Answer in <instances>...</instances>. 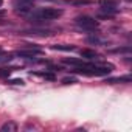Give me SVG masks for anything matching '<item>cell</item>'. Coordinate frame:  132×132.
<instances>
[{"instance_id":"6da1fadb","label":"cell","mask_w":132,"mask_h":132,"mask_svg":"<svg viewBox=\"0 0 132 132\" xmlns=\"http://www.w3.org/2000/svg\"><path fill=\"white\" fill-rule=\"evenodd\" d=\"M62 16V10L59 8H42L36 13H33L31 16V20L34 22H39V20H54V19H59Z\"/></svg>"},{"instance_id":"7a4b0ae2","label":"cell","mask_w":132,"mask_h":132,"mask_svg":"<svg viewBox=\"0 0 132 132\" xmlns=\"http://www.w3.org/2000/svg\"><path fill=\"white\" fill-rule=\"evenodd\" d=\"M75 23H76L79 28L87 30V31H93V30H96L98 25H100L98 20L93 19V17H90V16H78V17L75 19Z\"/></svg>"},{"instance_id":"3957f363","label":"cell","mask_w":132,"mask_h":132,"mask_svg":"<svg viewBox=\"0 0 132 132\" xmlns=\"http://www.w3.org/2000/svg\"><path fill=\"white\" fill-rule=\"evenodd\" d=\"M100 6H101V17H112L113 14L118 13V3L117 0H101L100 2Z\"/></svg>"},{"instance_id":"277c9868","label":"cell","mask_w":132,"mask_h":132,"mask_svg":"<svg viewBox=\"0 0 132 132\" xmlns=\"http://www.w3.org/2000/svg\"><path fill=\"white\" fill-rule=\"evenodd\" d=\"M14 10H16L17 14L27 16V14L33 10V0H16Z\"/></svg>"},{"instance_id":"5b68a950","label":"cell","mask_w":132,"mask_h":132,"mask_svg":"<svg viewBox=\"0 0 132 132\" xmlns=\"http://www.w3.org/2000/svg\"><path fill=\"white\" fill-rule=\"evenodd\" d=\"M17 54H19L20 57H25V59H33L36 54H42V50H39V48H31V47H30V50H20Z\"/></svg>"},{"instance_id":"8992f818","label":"cell","mask_w":132,"mask_h":132,"mask_svg":"<svg viewBox=\"0 0 132 132\" xmlns=\"http://www.w3.org/2000/svg\"><path fill=\"white\" fill-rule=\"evenodd\" d=\"M81 57H82V59H89V61H92V59H96L98 54H96V51H93V50L84 48V50H81Z\"/></svg>"},{"instance_id":"52a82bcc","label":"cell","mask_w":132,"mask_h":132,"mask_svg":"<svg viewBox=\"0 0 132 132\" xmlns=\"http://www.w3.org/2000/svg\"><path fill=\"white\" fill-rule=\"evenodd\" d=\"M130 76L127 75V76H121V78H109V79H106V82L107 84H118V82H130Z\"/></svg>"},{"instance_id":"ba28073f","label":"cell","mask_w":132,"mask_h":132,"mask_svg":"<svg viewBox=\"0 0 132 132\" xmlns=\"http://www.w3.org/2000/svg\"><path fill=\"white\" fill-rule=\"evenodd\" d=\"M0 130L2 132H16L17 130V124L13 123V121H8V123H5L2 127H0Z\"/></svg>"},{"instance_id":"9c48e42d","label":"cell","mask_w":132,"mask_h":132,"mask_svg":"<svg viewBox=\"0 0 132 132\" xmlns=\"http://www.w3.org/2000/svg\"><path fill=\"white\" fill-rule=\"evenodd\" d=\"M64 62H65V64H70V65H75V67H79V65L84 64L82 59H75V57H65Z\"/></svg>"},{"instance_id":"30bf717a","label":"cell","mask_w":132,"mask_h":132,"mask_svg":"<svg viewBox=\"0 0 132 132\" xmlns=\"http://www.w3.org/2000/svg\"><path fill=\"white\" fill-rule=\"evenodd\" d=\"M53 50H61V51H73L75 45H54Z\"/></svg>"},{"instance_id":"8fae6325","label":"cell","mask_w":132,"mask_h":132,"mask_svg":"<svg viewBox=\"0 0 132 132\" xmlns=\"http://www.w3.org/2000/svg\"><path fill=\"white\" fill-rule=\"evenodd\" d=\"M87 42L89 44H106V40H103V39H100L98 36H92V37H87Z\"/></svg>"},{"instance_id":"7c38bea8","label":"cell","mask_w":132,"mask_h":132,"mask_svg":"<svg viewBox=\"0 0 132 132\" xmlns=\"http://www.w3.org/2000/svg\"><path fill=\"white\" fill-rule=\"evenodd\" d=\"M10 75H11L10 69H2V70H0V78H8Z\"/></svg>"},{"instance_id":"4fadbf2b","label":"cell","mask_w":132,"mask_h":132,"mask_svg":"<svg viewBox=\"0 0 132 132\" xmlns=\"http://www.w3.org/2000/svg\"><path fill=\"white\" fill-rule=\"evenodd\" d=\"M62 82H64V84H76L78 79H76V78H64Z\"/></svg>"},{"instance_id":"5bb4252c","label":"cell","mask_w":132,"mask_h":132,"mask_svg":"<svg viewBox=\"0 0 132 132\" xmlns=\"http://www.w3.org/2000/svg\"><path fill=\"white\" fill-rule=\"evenodd\" d=\"M36 75H39V76H44L45 79H51V81L54 79V75H53V73H47V72H45V73H36Z\"/></svg>"},{"instance_id":"9a60e30c","label":"cell","mask_w":132,"mask_h":132,"mask_svg":"<svg viewBox=\"0 0 132 132\" xmlns=\"http://www.w3.org/2000/svg\"><path fill=\"white\" fill-rule=\"evenodd\" d=\"M10 84H16V86H23V81L22 79H11V81H8Z\"/></svg>"},{"instance_id":"2e32d148","label":"cell","mask_w":132,"mask_h":132,"mask_svg":"<svg viewBox=\"0 0 132 132\" xmlns=\"http://www.w3.org/2000/svg\"><path fill=\"white\" fill-rule=\"evenodd\" d=\"M124 51H130V48H129V47H126V48H117V50H113L112 53H124Z\"/></svg>"},{"instance_id":"e0dca14e","label":"cell","mask_w":132,"mask_h":132,"mask_svg":"<svg viewBox=\"0 0 132 132\" xmlns=\"http://www.w3.org/2000/svg\"><path fill=\"white\" fill-rule=\"evenodd\" d=\"M2 3H3V0H0V6H2Z\"/></svg>"}]
</instances>
